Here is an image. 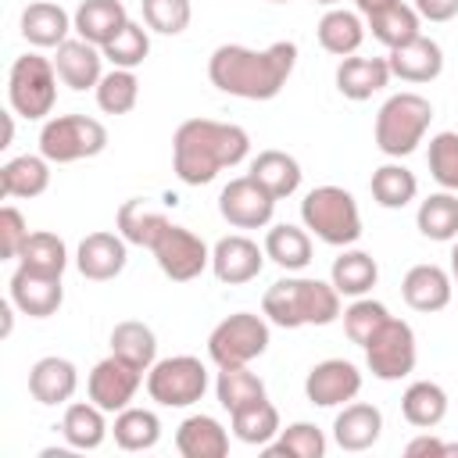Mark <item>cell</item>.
Returning a JSON list of instances; mask_svg holds the SVG:
<instances>
[{"mask_svg":"<svg viewBox=\"0 0 458 458\" xmlns=\"http://www.w3.org/2000/svg\"><path fill=\"white\" fill-rule=\"evenodd\" d=\"M297 64V43L279 39L265 50H250L240 43H222L208 57V79L215 89L240 100H272L283 93L286 79Z\"/></svg>","mask_w":458,"mask_h":458,"instance_id":"cell-1","label":"cell"},{"mask_svg":"<svg viewBox=\"0 0 458 458\" xmlns=\"http://www.w3.org/2000/svg\"><path fill=\"white\" fill-rule=\"evenodd\" d=\"M250 154L247 129L215 118H186L172 136V168L186 186H208L222 168Z\"/></svg>","mask_w":458,"mask_h":458,"instance_id":"cell-2","label":"cell"},{"mask_svg":"<svg viewBox=\"0 0 458 458\" xmlns=\"http://www.w3.org/2000/svg\"><path fill=\"white\" fill-rule=\"evenodd\" d=\"M261 315L272 326L301 329V326H329L344 315V308H340V290L333 283L311 276H286L265 290Z\"/></svg>","mask_w":458,"mask_h":458,"instance_id":"cell-3","label":"cell"},{"mask_svg":"<svg viewBox=\"0 0 458 458\" xmlns=\"http://www.w3.org/2000/svg\"><path fill=\"white\" fill-rule=\"evenodd\" d=\"M429 122H433V104L422 97V93H394L379 114H376V147L386 154V157H408L429 132Z\"/></svg>","mask_w":458,"mask_h":458,"instance_id":"cell-4","label":"cell"},{"mask_svg":"<svg viewBox=\"0 0 458 458\" xmlns=\"http://www.w3.org/2000/svg\"><path fill=\"white\" fill-rule=\"evenodd\" d=\"M301 222L329 247H351L361 236V211L358 200L344 186H315L301 200Z\"/></svg>","mask_w":458,"mask_h":458,"instance_id":"cell-5","label":"cell"},{"mask_svg":"<svg viewBox=\"0 0 458 458\" xmlns=\"http://www.w3.org/2000/svg\"><path fill=\"white\" fill-rule=\"evenodd\" d=\"M7 100L11 111L29 118V122H43L54 104H57V68L50 57L43 54H21L11 64L7 75Z\"/></svg>","mask_w":458,"mask_h":458,"instance_id":"cell-6","label":"cell"},{"mask_svg":"<svg viewBox=\"0 0 458 458\" xmlns=\"http://www.w3.org/2000/svg\"><path fill=\"white\" fill-rule=\"evenodd\" d=\"M104 147H107V129L89 114H57V118H47L39 129V154L50 165L97 157Z\"/></svg>","mask_w":458,"mask_h":458,"instance_id":"cell-7","label":"cell"},{"mask_svg":"<svg viewBox=\"0 0 458 458\" xmlns=\"http://www.w3.org/2000/svg\"><path fill=\"white\" fill-rule=\"evenodd\" d=\"M208 390V369L193 354H172L147 369V394L161 408H190Z\"/></svg>","mask_w":458,"mask_h":458,"instance_id":"cell-8","label":"cell"},{"mask_svg":"<svg viewBox=\"0 0 458 458\" xmlns=\"http://www.w3.org/2000/svg\"><path fill=\"white\" fill-rule=\"evenodd\" d=\"M268 351V322L254 311H236L222 318L208 336V358L218 369L229 365H250Z\"/></svg>","mask_w":458,"mask_h":458,"instance_id":"cell-9","label":"cell"},{"mask_svg":"<svg viewBox=\"0 0 458 458\" xmlns=\"http://www.w3.org/2000/svg\"><path fill=\"white\" fill-rule=\"evenodd\" d=\"M365 351V365L376 379L383 383H394V379H404L411 376L415 361H419V347H415V329L404 322V318H386L383 329L361 347Z\"/></svg>","mask_w":458,"mask_h":458,"instance_id":"cell-10","label":"cell"},{"mask_svg":"<svg viewBox=\"0 0 458 458\" xmlns=\"http://www.w3.org/2000/svg\"><path fill=\"white\" fill-rule=\"evenodd\" d=\"M150 254H154L157 268H161L172 283H190V279H197V276L211 265V250H208V243H204L193 229L175 225V222L165 225V233L154 240Z\"/></svg>","mask_w":458,"mask_h":458,"instance_id":"cell-11","label":"cell"},{"mask_svg":"<svg viewBox=\"0 0 458 458\" xmlns=\"http://www.w3.org/2000/svg\"><path fill=\"white\" fill-rule=\"evenodd\" d=\"M272 211H276V197L254 175H236L218 193V215L233 229H265L272 222Z\"/></svg>","mask_w":458,"mask_h":458,"instance_id":"cell-12","label":"cell"},{"mask_svg":"<svg viewBox=\"0 0 458 458\" xmlns=\"http://www.w3.org/2000/svg\"><path fill=\"white\" fill-rule=\"evenodd\" d=\"M140 383H143V369L129 365V361L118 358V354H107L104 361L93 365V372H89V379H86V394H89L93 404H100L104 411L118 415L122 408L132 404Z\"/></svg>","mask_w":458,"mask_h":458,"instance_id":"cell-13","label":"cell"},{"mask_svg":"<svg viewBox=\"0 0 458 458\" xmlns=\"http://www.w3.org/2000/svg\"><path fill=\"white\" fill-rule=\"evenodd\" d=\"M304 394L318 408H340L361 394V372L347 358H326V361L311 365V372L304 379Z\"/></svg>","mask_w":458,"mask_h":458,"instance_id":"cell-14","label":"cell"},{"mask_svg":"<svg viewBox=\"0 0 458 458\" xmlns=\"http://www.w3.org/2000/svg\"><path fill=\"white\" fill-rule=\"evenodd\" d=\"M265 268V247H258L243 233H229L211 247V272L225 286H243L258 279Z\"/></svg>","mask_w":458,"mask_h":458,"instance_id":"cell-15","label":"cell"},{"mask_svg":"<svg viewBox=\"0 0 458 458\" xmlns=\"http://www.w3.org/2000/svg\"><path fill=\"white\" fill-rule=\"evenodd\" d=\"M11 301L29 318H50L64 301L61 276H43V272H32V268L18 265L14 276H11Z\"/></svg>","mask_w":458,"mask_h":458,"instance_id":"cell-16","label":"cell"},{"mask_svg":"<svg viewBox=\"0 0 458 458\" xmlns=\"http://www.w3.org/2000/svg\"><path fill=\"white\" fill-rule=\"evenodd\" d=\"M125 261H129V250H125L122 233H89L75 250L79 276H86L93 283H107V279L122 276Z\"/></svg>","mask_w":458,"mask_h":458,"instance_id":"cell-17","label":"cell"},{"mask_svg":"<svg viewBox=\"0 0 458 458\" xmlns=\"http://www.w3.org/2000/svg\"><path fill=\"white\" fill-rule=\"evenodd\" d=\"M451 293H454V279L440 265H411L404 272V279H401L404 304L411 311H422V315L444 311L451 304Z\"/></svg>","mask_w":458,"mask_h":458,"instance_id":"cell-18","label":"cell"},{"mask_svg":"<svg viewBox=\"0 0 458 458\" xmlns=\"http://www.w3.org/2000/svg\"><path fill=\"white\" fill-rule=\"evenodd\" d=\"M386 64H390V75L394 79L411 82V86H422V82H433L444 72V50H440L437 39L415 36L411 43L394 47L386 54Z\"/></svg>","mask_w":458,"mask_h":458,"instance_id":"cell-19","label":"cell"},{"mask_svg":"<svg viewBox=\"0 0 458 458\" xmlns=\"http://www.w3.org/2000/svg\"><path fill=\"white\" fill-rule=\"evenodd\" d=\"M54 68L68 89H97V82L104 79V50L86 39H64L54 54Z\"/></svg>","mask_w":458,"mask_h":458,"instance_id":"cell-20","label":"cell"},{"mask_svg":"<svg viewBox=\"0 0 458 458\" xmlns=\"http://www.w3.org/2000/svg\"><path fill=\"white\" fill-rule=\"evenodd\" d=\"M383 433V411L365 401H347L340 404L333 419V440L344 451H369Z\"/></svg>","mask_w":458,"mask_h":458,"instance_id":"cell-21","label":"cell"},{"mask_svg":"<svg viewBox=\"0 0 458 458\" xmlns=\"http://www.w3.org/2000/svg\"><path fill=\"white\" fill-rule=\"evenodd\" d=\"M75 390H79V369L68 358L47 354L29 369V394L47 408L50 404H68L75 397Z\"/></svg>","mask_w":458,"mask_h":458,"instance_id":"cell-22","label":"cell"},{"mask_svg":"<svg viewBox=\"0 0 458 458\" xmlns=\"http://www.w3.org/2000/svg\"><path fill=\"white\" fill-rule=\"evenodd\" d=\"M72 29H75V21L54 0H36L21 11V36H25V43H32L39 50H50V47L57 50Z\"/></svg>","mask_w":458,"mask_h":458,"instance_id":"cell-23","label":"cell"},{"mask_svg":"<svg viewBox=\"0 0 458 458\" xmlns=\"http://www.w3.org/2000/svg\"><path fill=\"white\" fill-rule=\"evenodd\" d=\"M390 64L386 57H340L336 64V89L347 100H369L372 93H379L390 82Z\"/></svg>","mask_w":458,"mask_h":458,"instance_id":"cell-24","label":"cell"},{"mask_svg":"<svg viewBox=\"0 0 458 458\" xmlns=\"http://www.w3.org/2000/svg\"><path fill=\"white\" fill-rule=\"evenodd\" d=\"M175 451L182 458H225L229 454V433L211 415H190L175 429Z\"/></svg>","mask_w":458,"mask_h":458,"instance_id":"cell-25","label":"cell"},{"mask_svg":"<svg viewBox=\"0 0 458 458\" xmlns=\"http://www.w3.org/2000/svg\"><path fill=\"white\" fill-rule=\"evenodd\" d=\"M72 21H75L79 39H86L93 47H104V43H111L129 25V14H125L122 0H82L75 7Z\"/></svg>","mask_w":458,"mask_h":458,"instance_id":"cell-26","label":"cell"},{"mask_svg":"<svg viewBox=\"0 0 458 458\" xmlns=\"http://www.w3.org/2000/svg\"><path fill=\"white\" fill-rule=\"evenodd\" d=\"M50 186V161L43 154H21L0 165V193L7 200H32Z\"/></svg>","mask_w":458,"mask_h":458,"instance_id":"cell-27","label":"cell"},{"mask_svg":"<svg viewBox=\"0 0 458 458\" xmlns=\"http://www.w3.org/2000/svg\"><path fill=\"white\" fill-rule=\"evenodd\" d=\"M315 32H318V47H322L326 54H333V57H351V54H358V47H361V39H365L361 14H358V11H344V7H329V11L318 18Z\"/></svg>","mask_w":458,"mask_h":458,"instance_id":"cell-28","label":"cell"},{"mask_svg":"<svg viewBox=\"0 0 458 458\" xmlns=\"http://www.w3.org/2000/svg\"><path fill=\"white\" fill-rule=\"evenodd\" d=\"M401 415H404V422L415 426V429H433V426H440L444 415H447V394H444V386L433 383V379H415V383H408V390L401 394Z\"/></svg>","mask_w":458,"mask_h":458,"instance_id":"cell-29","label":"cell"},{"mask_svg":"<svg viewBox=\"0 0 458 458\" xmlns=\"http://www.w3.org/2000/svg\"><path fill=\"white\" fill-rule=\"evenodd\" d=\"M107 411L93 401H75L64 408V419H61V433L68 440V447L75 451H97L107 437Z\"/></svg>","mask_w":458,"mask_h":458,"instance_id":"cell-30","label":"cell"},{"mask_svg":"<svg viewBox=\"0 0 458 458\" xmlns=\"http://www.w3.org/2000/svg\"><path fill=\"white\" fill-rule=\"evenodd\" d=\"M247 175H254L276 200H283V197H293L297 193L304 172H301V165H297L293 154H286V150H261L250 161V172Z\"/></svg>","mask_w":458,"mask_h":458,"instance_id":"cell-31","label":"cell"},{"mask_svg":"<svg viewBox=\"0 0 458 458\" xmlns=\"http://www.w3.org/2000/svg\"><path fill=\"white\" fill-rule=\"evenodd\" d=\"M369 190H372V200L386 211H401L408 208L415 197H419V179L411 168H404L401 161H386L372 172L369 179Z\"/></svg>","mask_w":458,"mask_h":458,"instance_id":"cell-32","label":"cell"},{"mask_svg":"<svg viewBox=\"0 0 458 458\" xmlns=\"http://www.w3.org/2000/svg\"><path fill=\"white\" fill-rule=\"evenodd\" d=\"M265 258L276 261L279 268L286 272H301L311 265V236L308 229L301 225H290V222H279L265 233Z\"/></svg>","mask_w":458,"mask_h":458,"instance_id":"cell-33","label":"cell"},{"mask_svg":"<svg viewBox=\"0 0 458 458\" xmlns=\"http://www.w3.org/2000/svg\"><path fill=\"white\" fill-rule=\"evenodd\" d=\"M379 279V265L369 250H344L333 258L329 283L340 290V297H365Z\"/></svg>","mask_w":458,"mask_h":458,"instance_id":"cell-34","label":"cell"},{"mask_svg":"<svg viewBox=\"0 0 458 458\" xmlns=\"http://www.w3.org/2000/svg\"><path fill=\"white\" fill-rule=\"evenodd\" d=\"M165 225H168V218L157 211V208H150L143 197H129L122 208H118V233L125 236V243H132V247H154V240L165 233Z\"/></svg>","mask_w":458,"mask_h":458,"instance_id":"cell-35","label":"cell"},{"mask_svg":"<svg viewBox=\"0 0 458 458\" xmlns=\"http://www.w3.org/2000/svg\"><path fill=\"white\" fill-rule=\"evenodd\" d=\"M415 225L426 240H437V243H451L458 236V197L451 190H440V193H429L419 211H415Z\"/></svg>","mask_w":458,"mask_h":458,"instance_id":"cell-36","label":"cell"},{"mask_svg":"<svg viewBox=\"0 0 458 458\" xmlns=\"http://www.w3.org/2000/svg\"><path fill=\"white\" fill-rule=\"evenodd\" d=\"M111 354L125 358L129 365L136 369H150L157 361V336L147 322H136V318H125L111 329Z\"/></svg>","mask_w":458,"mask_h":458,"instance_id":"cell-37","label":"cell"},{"mask_svg":"<svg viewBox=\"0 0 458 458\" xmlns=\"http://www.w3.org/2000/svg\"><path fill=\"white\" fill-rule=\"evenodd\" d=\"M229 419H233V437H236L240 444H250V447L272 444V440L279 437V429H283V426H279V411H276V404H272L268 397H261V401H254V404L233 411Z\"/></svg>","mask_w":458,"mask_h":458,"instance_id":"cell-38","label":"cell"},{"mask_svg":"<svg viewBox=\"0 0 458 458\" xmlns=\"http://www.w3.org/2000/svg\"><path fill=\"white\" fill-rule=\"evenodd\" d=\"M114 444L122 451H150L157 440H161V419L150 411V408H122L114 415Z\"/></svg>","mask_w":458,"mask_h":458,"instance_id":"cell-39","label":"cell"},{"mask_svg":"<svg viewBox=\"0 0 458 458\" xmlns=\"http://www.w3.org/2000/svg\"><path fill=\"white\" fill-rule=\"evenodd\" d=\"M18 265L32 268V272H43V276H64L68 268V247L57 233H29V240L21 243L18 250Z\"/></svg>","mask_w":458,"mask_h":458,"instance_id":"cell-40","label":"cell"},{"mask_svg":"<svg viewBox=\"0 0 458 458\" xmlns=\"http://www.w3.org/2000/svg\"><path fill=\"white\" fill-rule=\"evenodd\" d=\"M215 397L218 404L233 415L254 401L265 397V383L247 369V365H229V369H218V379H215Z\"/></svg>","mask_w":458,"mask_h":458,"instance_id":"cell-41","label":"cell"},{"mask_svg":"<svg viewBox=\"0 0 458 458\" xmlns=\"http://www.w3.org/2000/svg\"><path fill=\"white\" fill-rule=\"evenodd\" d=\"M369 29H372V36H376L386 50H394V47H404V43H411L415 36H422V18H419L415 7L394 4L390 11L369 18Z\"/></svg>","mask_w":458,"mask_h":458,"instance_id":"cell-42","label":"cell"},{"mask_svg":"<svg viewBox=\"0 0 458 458\" xmlns=\"http://www.w3.org/2000/svg\"><path fill=\"white\" fill-rule=\"evenodd\" d=\"M140 100V79L132 68H111L97 82V107L104 114H129Z\"/></svg>","mask_w":458,"mask_h":458,"instance_id":"cell-43","label":"cell"},{"mask_svg":"<svg viewBox=\"0 0 458 458\" xmlns=\"http://www.w3.org/2000/svg\"><path fill=\"white\" fill-rule=\"evenodd\" d=\"M265 454H286V458H322L326 454V433L315 422H290L279 429L276 444L261 447Z\"/></svg>","mask_w":458,"mask_h":458,"instance_id":"cell-44","label":"cell"},{"mask_svg":"<svg viewBox=\"0 0 458 458\" xmlns=\"http://www.w3.org/2000/svg\"><path fill=\"white\" fill-rule=\"evenodd\" d=\"M386 318H390V311H386V304H383V301L354 297V304H347V308H344V333H347V340H351V344L365 347V344L383 329V322H386Z\"/></svg>","mask_w":458,"mask_h":458,"instance_id":"cell-45","label":"cell"},{"mask_svg":"<svg viewBox=\"0 0 458 458\" xmlns=\"http://www.w3.org/2000/svg\"><path fill=\"white\" fill-rule=\"evenodd\" d=\"M100 50H104V61H111V68H140L150 54V36L140 21L129 18V25L111 43H104Z\"/></svg>","mask_w":458,"mask_h":458,"instance_id":"cell-46","label":"cell"},{"mask_svg":"<svg viewBox=\"0 0 458 458\" xmlns=\"http://www.w3.org/2000/svg\"><path fill=\"white\" fill-rule=\"evenodd\" d=\"M140 7H143V25L150 32H161V36L186 32V25L193 18L190 0H140Z\"/></svg>","mask_w":458,"mask_h":458,"instance_id":"cell-47","label":"cell"},{"mask_svg":"<svg viewBox=\"0 0 458 458\" xmlns=\"http://www.w3.org/2000/svg\"><path fill=\"white\" fill-rule=\"evenodd\" d=\"M429 175L444 186V190H458V132H437L429 136Z\"/></svg>","mask_w":458,"mask_h":458,"instance_id":"cell-48","label":"cell"},{"mask_svg":"<svg viewBox=\"0 0 458 458\" xmlns=\"http://www.w3.org/2000/svg\"><path fill=\"white\" fill-rule=\"evenodd\" d=\"M25 240H29V222H25V215H21L14 204L0 208V258H18V250H21Z\"/></svg>","mask_w":458,"mask_h":458,"instance_id":"cell-49","label":"cell"},{"mask_svg":"<svg viewBox=\"0 0 458 458\" xmlns=\"http://www.w3.org/2000/svg\"><path fill=\"white\" fill-rule=\"evenodd\" d=\"M411 7L422 21H451L458 14V0H415Z\"/></svg>","mask_w":458,"mask_h":458,"instance_id":"cell-50","label":"cell"},{"mask_svg":"<svg viewBox=\"0 0 458 458\" xmlns=\"http://www.w3.org/2000/svg\"><path fill=\"white\" fill-rule=\"evenodd\" d=\"M404 454L408 458H444V440L429 437V429H426L422 437H415V440L404 444Z\"/></svg>","mask_w":458,"mask_h":458,"instance_id":"cell-51","label":"cell"},{"mask_svg":"<svg viewBox=\"0 0 458 458\" xmlns=\"http://www.w3.org/2000/svg\"><path fill=\"white\" fill-rule=\"evenodd\" d=\"M394 4H401V0H354V7H358V14H361V18H376V14L390 11Z\"/></svg>","mask_w":458,"mask_h":458,"instance_id":"cell-52","label":"cell"},{"mask_svg":"<svg viewBox=\"0 0 458 458\" xmlns=\"http://www.w3.org/2000/svg\"><path fill=\"white\" fill-rule=\"evenodd\" d=\"M0 315H4L0 336H11V329H14V301H4V304H0Z\"/></svg>","mask_w":458,"mask_h":458,"instance_id":"cell-53","label":"cell"},{"mask_svg":"<svg viewBox=\"0 0 458 458\" xmlns=\"http://www.w3.org/2000/svg\"><path fill=\"white\" fill-rule=\"evenodd\" d=\"M11 140H14V111H7V114H4V143H0V147L7 150V147H11Z\"/></svg>","mask_w":458,"mask_h":458,"instance_id":"cell-54","label":"cell"},{"mask_svg":"<svg viewBox=\"0 0 458 458\" xmlns=\"http://www.w3.org/2000/svg\"><path fill=\"white\" fill-rule=\"evenodd\" d=\"M451 279H454V286H458V236L451 240Z\"/></svg>","mask_w":458,"mask_h":458,"instance_id":"cell-55","label":"cell"},{"mask_svg":"<svg viewBox=\"0 0 458 458\" xmlns=\"http://www.w3.org/2000/svg\"><path fill=\"white\" fill-rule=\"evenodd\" d=\"M447 454H458V444H444V458Z\"/></svg>","mask_w":458,"mask_h":458,"instance_id":"cell-56","label":"cell"},{"mask_svg":"<svg viewBox=\"0 0 458 458\" xmlns=\"http://www.w3.org/2000/svg\"><path fill=\"white\" fill-rule=\"evenodd\" d=\"M315 4H322V7H336L340 0H315Z\"/></svg>","mask_w":458,"mask_h":458,"instance_id":"cell-57","label":"cell"},{"mask_svg":"<svg viewBox=\"0 0 458 458\" xmlns=\"http://www.w3.org/2000/svg\"><path fill=\"white\" fill-rule=\"evenodd\" d=\"M268 4H290V0H268Z\"/></svg>","mask_w":458,"mask_h":458,"instance_id":"cell-58","label":"cell"}]
</instances>
